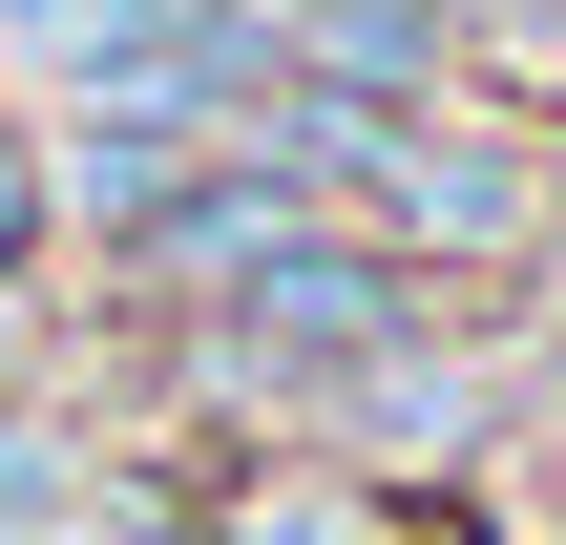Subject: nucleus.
Instances as JSON below:
<instances>
[{"mask_svg":"<svg viewBox=\"0 0 566 545\" xmlns=\"http://www.w3.org/2000/svg\"><path fill=\"white\" fill-rule=\"evenodd\" d=\"M378 357H420V273L357 252V231H273L210 294V378H252V399H315V378H378Z\"/></svg>","mask_w":566,"mask_h":545,"instance_id":"1","label":"nucleus"},{"mask_svg":"<svg viewBox=\"0 0 566 545\" xmlns=\"http://www.w3.org/2000/svg\"><path fill=\"white\" fill-rule=\"evenodd\" d=\"M231 545H378V504H357V483H294V504L252 483V504H231Z\"/></svg>","mask_w":566,"mask_h":545,"instance_id":"2","label":"nucleus"},{"mask_svg":"<svg viewBox=\"0 0 566 545\" xmlns=\"http://www.w3.org/2000/svg\"><path fill=\"white\" fill-rule=\"evenodd\" d=\"M42 231H63V189H42V147H21V126H0V294H21V273H42Z\"/></svg>","mask_w":566,"mask_h":545,"instance_id":"3","label":"nucleus"}]
</instances>
